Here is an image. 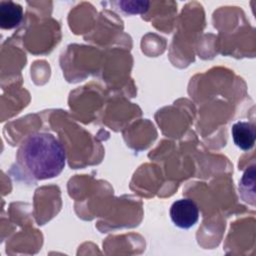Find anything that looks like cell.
Masks as SVG:
<instances>
[{
	"mask_svg": "<svg viewBox=\"0 0 256 256\" xmlns=\"http://www.w3.org/2000/svg\"><path fill=\"white\" fill-rule=\"evenodd\" d=\"M121 9L128 14L145 13L148 10L149 2L146 1H121L119 2Z\"/></svg>",
	"mask_w": 256,
	"mask_h": 256,
	"instance_id": "obj_5",
	"label": "cell"
},
{
	"mask_svg": "<svg viewBox=\"0 0 256 256\" xmlns=\"http://www.w3.org/2000/svg\"><path fill=\"white\" fill-rule=\"evenodd\" d=\"M17 163L32 179H51L64 169L66 152L53 134L36 132L28 135L20 144Z\"/></svg>",
	"mask_w": 256,
	"mask_h": 256,
	"instance_id": "obj_1",
	"label": "cell"
},
{
	"mask_svg": "<svg viewBox=\"0 0 256 256\" xmlns=\"http://www.w3.org/2000/svg\"><path fill=\"white\" fill-rule=\"evenodd\" d=\"M23 18L21 5L12 1L0 3V26L3 29H12L18 26Z\"/></svg>",
	"mask_w": 256,
	"mask_h": 256,
	"instance_id": "obj_4",
	"label": "cell"
},
{
	"mask_svg": "<svg viewBox=\"0 0 256 256\" xmlns=\"http://www.w3.org/2000/svg\"><path fill=\"white\" fill-rule=\"evenodd\" d=\"M170 217L175 226L181 229H189L199 219V208L192 199H179L171 205Z\"/></svg>",
	"mask_w": 256,
	"mask_h": 256,
	"instance_id": "obj_2",
	"label": "cell"
},
{
	"mask_svg": "<svg viewBox=\"0 0 256 256\" xmlns=\"http://www.w3.org/2000/svg\"><path fill=\"white\" fill-rule=\"evenodd\" d=\"M231 133L234 143L240 149L247 151L254 146L256 137L254 124L245 121H238L232 126Z\"/></svg>",
	"mask_w": 256,
	"mask_h": 256,
	"instance_id": "obj_3",
	"label": "cell"
}]
</instances>
